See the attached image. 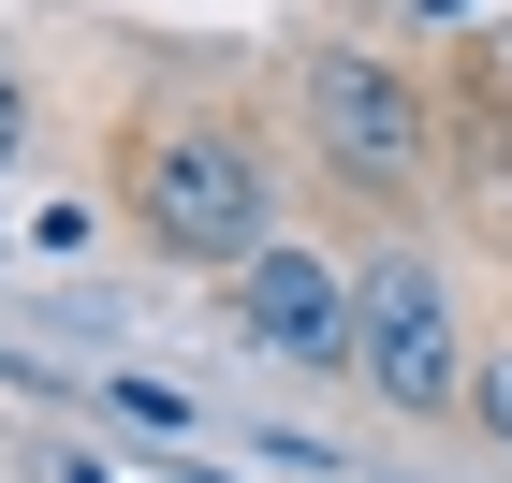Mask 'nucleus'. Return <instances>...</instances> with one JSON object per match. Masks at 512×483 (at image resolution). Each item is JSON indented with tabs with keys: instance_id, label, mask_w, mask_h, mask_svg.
Instances as JSON below:
<instances>
[{
	"instance_id": "nucleus-1",
	"label": "nucleus",
	"mask_w": 512,
	"mask_h": 483,
	"mask_svg": "<svg viewBox=\"0 0 512 483\" xmlns=\"http://www.w3.org/2000/svg\"><path fill=\"white\" fill-rule=\"evenodd\" d=\"M118 205H132V235H147L161 264H220V279H235L249 249H278V176H264V147H249L220 103H161V118H132Z\"/></svg>"
},
{
	"instance_id": "nucleus-2",
	"label": "nucleus",
	"mask_w": 512,
	"mask_h": 483,
	"mask_svg": "<svg viewBox=\"0 0 512 483\" xmlns=\"http://www.w3.org/2000/svg\"><path fill=\"white\" fill-rule=\"evenodd\" d=\"M293 118H308L322 176L366 205H410L439 176V103L410 88V59H381V44H308L293 59Z\"/></svg>"
},
{
	"instance_id": "nucleus-3",
	"label": "nucleus",
	"mask_w": 512,
	"mask_h": 483,
	"mask_svg": "<svg viewBox=\"0 0 512 483\" xmlns=\"http://www.w3.org/2000/svg\"><path fill=\"white\" fill-rule=\"evenodd\" d=\"M469 337H454V293H439V264L410 235L381 249V264H366L352 279V381L381 410H410V425H439V410H469Z\"/></svg>"
},
{
	"instance_id": "nucleus-4",
	"label": "nucleus",
	"mask_w": 512,
	"mask_h": 483,
	"mask_svg": "<svg viewBox=\"0 0 512 483\" xmlns=\"http://www.w3.org/2000/svg\"><path fill=\"white\" fill-rule=\"evenodd\" d=\"M235 322L264 337L278 366H352V279H337L308 235H278V249L235 264Z\"/></svg>"
},
{
	"instance_id": "nucleus-5",
	"label": "nucleus",
	"mask_w": 512,
	"mask_h": 483,
	"mask_svg": "<svg viewBox=\"0 0 512 483\" xmlns=\"http://www.w3.org/2000/svg\"><path fill=\"white\" fill-rule=\"evenodd\" d=\"M469 410H483V440H498V454H512V337H498V352H483V366H469Z\"/></svg>"
},
{
	"instance_id": "nucleus-6",
	"label": "nucleus",
	"mask_w": 512,
	"mask_h": 483,
	"mask_svg": "<svg viewBox=\"0 0 512 483\" xmlns=\"http://www.w3.org/2000/svg\"><path fill=\"white\" fill-rule=\"evenodd\" d=\"M30 147V88H15V59H0V161Z\"/></svg>"
},
{
	"instance_id": "nucleus-7",
	"label": "nucleus",
	"mask_w": 512,
	"mask_h": 483,
	"mask_svg": "<svg viewBox=\"0 0 512 483\" xmlns=\"http://www.w3.org/2000/svg\"><path fill=\"white\" fill-rule=\"evenodd\" d=\"M74 483H88V469H74Z\"/></svg>"
}]
</instances>
